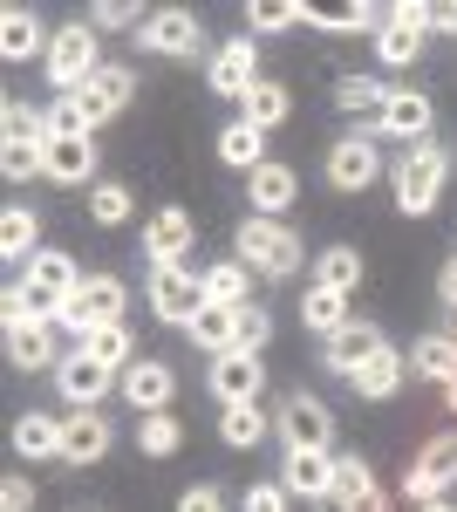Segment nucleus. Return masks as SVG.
I'll return each mask as SVG.
<instances>
[{
    "label": "nucleus",
    "instance_id": "nucleus-1",
    "mask_svg": "<svg viewBox=\"0 0 457 512\" xmlns=\"http://www.w3.org/2000/svg\"><path fill=\"white\" fill-rule=\"evenodd\" d=\"M444 178H451V151H444L437 137L410 144V158L396 164V205H403L410 219L437 212V198H444Z\"/></svg>",
    "mask_w": 457,
    "mask_h": 512
},
{
    "label": "nucleus",
    "instance_id": "nucleus-2",
    "mask_svg": "<svg viewBox=\"0 0 457 512\" xmlns=\"http://www.w3.org/2000/svg\"><path fill=\"white\" fill-rule=\"evenodd\" d=\"M301 253H307L301 233H287L280 219H260V212H253V219L239 226V260L260 267L267 280H294L301 274Z\"/></svg>",
    "mask_w": 457,
    "mask_h": 512
},
{
    "label": "nucleus",
    "instance_id": "nucleus-3",
    "mask_svg": "<svg viewBox=\"0 0 457 512\" xmlns=\"http://www.w3.org/2000/svg\"><path fill=\"white\" fill-rule=\"evenodd\" d=\"M96 69H103V48H96V28H82V21H69L62 35L48 41V82H55L62 96H82Z\"/></svg>",
    "mask_w": 457,
    "mask_h": 512
},
{
    "label": "nucleus",
    "instance_id": "nucleus-4",
    "mask_svg": "<svg viewBox=\"0 0 457 512\" xmlns=\"http://www.w3.org/2000/svg\"><path fill=\"white\" fill-rule=\"evenodd\" d=\"M110 383H123V376H116L110 362H96L89 349H69L55 362V390H62V403H76V410H96L110 396Z\"/></svg>",
    "mask_w": 457,
    "mask_h": 512
},
{
    "label": "nucleus",
    "instance_id": "nucleus-5",
    "mask_svg": "<svg viewBox=\"0 0 457 512\" xmlns=\"http://www.w3.org/2000/svg\"><path fill=\"white\" fill-rule=\"evenodd\" d=\"M451 485H457V437H430L423 458L403 472V499H410V506H430V499H444Z\"/></svg>",
    "mask_w": 457,
    "mask_h": 512
},
{
    "label": "nucleus",
    "instance_id": "nucleus-6",
    "mask_svg": "<svg viewBox=\"0 0 457 512\" xmlns=\"http://www.w3.org/2000/svg\"><path fill=\"white\" fill-rule=\"evenodd\" d=\"M280 437H287V451H335V417H328V403H314L307 390H294L280 403Z\"/></svg>",
    "mask_w": 457,
    "mask_h": 512
},
{
    "label": "nucleus",
    "instance_id": "nucleus-7",
    "mask_svg": "<svg viewBox=\"0 0 457 512\" xmlns=\"http://www.w3.org/2000/svg\"><path fill=\"white\" fill-rule=\"evenodd\" d=\"M198 308H205V287H198V274H191V260H185V267H157V274H151V315L157 321L185 328Z\"/></svg>",
    "mask_w": 457,
    "mask_h": 512
},
{
    "label": "nucleus",
    "instance_id": "nucleus-8",
    "mask_svg": "<svg viewBox=\"0 0 457 512\" xmlns=\"http://www.w3.org/2000/svg\"><path fill=\"white\" fill-rule=\"evenodd\" d=\"M382 349H389V335H382L376 321H348L342 335H328L321 362H328L335 376H348V383H355V376H362V369H369V362H376Z\"/></svg>",
    "mask_w": 457,
    "mask_h": 512
},
{
    "label": "nucleus",
    "instance_id": "nucleus-9",
    "mask_svg": "<svg viewBox=\"0 0 457 512\" xmlns=\"http://www.w3.org/2000/svg\"><path fill=\"white\" fill-rule=\"evenodd\" d=\"M205 82L219 89V96H239L246 103V89L260 82V48H253V35H232L219 55H212V69H205Z\"/></svg>",
    "mask_w": 457,
    "mask_h": 512
},
{
    "label": "nucleus",
    "instance_id": "nucleus-10",
    "mask_svg": "<svg viewBox=\"0 0 457 512\" xmlns=\"http://www.w3.org/2000/svg\"><path fill=\"white\" fill-rule=\"evenodd\" d=\"M137 41H144L151 55H191V48L205 41V28H198V14H191V7H157L151 21L137 28Z\"/></svg>",
    "mask_w": 457,
    "mask_h": 512
},
{
    "label": "nucleus",
    "instance_id": "nucleus-11",
    "mask_svg": "<svg viewBox=\"0 0 457 512\" xmlns=\"http://www.w3.org/2000/svg\"><path fill=\"white\" fill-rule=\"evenodd\" d=\"M116 390H123V403H137V410L151 417V410H171V396H178V376H171L164 362H151V355H137V362L123 369V383H116Z\"/></svg>",
    "mask_w": 457,
    "mask_h": 512
},
{
    "label": "nucleus",
    "instance_id": "nucleus-12",
    "mask_svg": "<svg viewBox=\"0 0 457 512\" xmlns=\"http://www.w3.org/2000/svg\"><path fill=\"white\" fill-rule=\"evenodd\" d=\"M260 383H267V369H260V355H253V349L212 355V396H219V403H253Z\"/></svg>",
    "mask_w": 457,
    "mask_h": 512
},
{
    "label": "nucleus",
    "instance_id": "nucleus-13",
    "mask_svg": "<svg viewBox=\"0 0 457 512\" xmlns=\"http://www.w3.org/2000/svg\"><path fill=\"white\" fill-rule=\"evenodd\" d=\"M130 96H137V76H130V69H116V62H103V69L89 76V89H82V117H89V130H96V123H110L116 110H130Z\"/></svg>",
    "mask_w": 457,
    "mask_h": 512
},
{
    "label": "nucleus",
    "instance_id": "nucleus-14",
    "mask_svg": "<svg viewBox=\"0 0 457 512\" xmlns=\"http://www.w3.org/2000/svg\"><path fill=\"white\" fill-rule=\"evenodd\" d=\"M144 246H151L157 267H185V260H191V212H185V205H164V212H151Z\"/></svg>",
    "mask_w": 457,
    "mask_h": 512
},
{
    "label": "nucleus",
    "instance_id": "nucleus-15",
    "mask_svg": "<svg viewBox=\"0 0 457 512\" xmlns=\"http://www.w3.org/2000/svg\"><path fill=\"white\" fill-rule=\"evenodd\" d=\"M110 417L103 410H76V417H62V465H96L103 451H110Z\"/></svg>",
    "mask_w": 457,
    "mask_h": 512
},
{
    "label": "nucleus",
    "instance_id": "nucleus-16",
    "mask_svg": "<svg viewBox=\"0 0 457 512\" xmlns=\"http://www.w3.org/2000/svg\"><path fill=\"white\" fill-rule=\"evenodd\" d=\"M376 171H382V158H376L369 137H342V144L328 151V185H335V192H362V185H376Z\"/></svg>",
    "mask_w": 457,
    "mask_h": 512
},
{
    "label": "nucleus",
    "instance_id": "nucleus-17",
    "mask_svg": "<svg viewBox=\"0 0 457 512\" xmlns=\"http://www.w3.org/2000/svg\"><path fill=\"white\" fill-rule=\"evenodd\" d=\"M280 485H287L294 499H328V492H335V451H287Z\"/></svg>",
    "mask_w": 457,
    "mask_h": 512
},
{
    "label": "nucleus",
    "instance_id": "nucleus-18",
    "mask_svg": "<svg viewBox=\"0 0 457 512\" xmlns=\"http://www.w3.org/2000/svg\"><path fill=\"white\" fill-rule=\"evenodd\" d=\"M430 117H437V110H430L423 89H389V103H382L376 123L389 137H403V144H423V137H430Z\"/></svg>",
    "mask_w": 457,
    "mask_h": 512
},
{
    "label": "nucleus",
    "instance_id": "nucleus-19",
    "mask_svg": "<svg viewBox=\"0 0 457 512\" xmlns=\"http://www.w3.org/2000/svg\"><path fill=\"white\" fill-rule=\"evenodd\" d=\"M89 178H96V137H55L48 144V185L76 192Z\"/></svg>",
    "mask_w": 457,
    "mask_h": 512
},
{
    "label": "nucleus",
    "instance_id": "nucleus-20",
    "mask_svg": "<svg viewBox=\"0 0 457 512\" xmlns=\"http://www.w3.org/2000/svg\"><path fill=\"white\" fill-rule=\"evenodd\" d=\"M294 192H301V185H294V171H287V164H260V171H246V198H253V212H260V219H280V212H287V205H294Z\"/></svg>",
    "mask_w": 457,
    "mask_h": 512
},
{
    "label": "nucleus",
    "instance_id": "nucleus-21",
    "mask_svg": "<svg viewBox=\"0 0 457 512\" xmlns=\"http://www.w3.org/2000/svg\"><path fill=\"white\" fill-rule=\"evenodd\" d=\"M185 335L198 342V349H212V355H232V349H239V308H219V301H205V308L185 321Z\"/></svg>",
    "mask_w": 457,
    "mask_h": 512
},
{
    "label": "nucleus",
    "instance_id": "nucleus-22",
    "mask_svg": "<svg viewBox=\"0 0 457 512\" xmlns=\"http://www.w3.org/2000/svg\"><path fill=\"white\" fill-rule=\"evenodd\" d=\"M301 321L321 335V342H328V335H342L348 321H355V301H348V294H335V287H307V294H301Z\"/></svg>",
    "mask_w": 457,
    "mask_h": 512
},
{
    "label": "nucleus",
    "instance_id": "nucleus-23",
    "mask_svg": "<svg viewBox=\"0 0 457 512\" xmlns=\"http://www.w3.org/2000/svg\"><path fill=\"white\" fill-rule=\"evenodd\" d=\"M35 48H41V14L21 7V0H7V7H0V55H7V62H28Z\"/></svg>",
    "mask_w": 457,
    "mask_h": 512
},
{
    "label": "nucleus",
    "instance_id": "nucleus-24",
    "mask_svg": "<svg viewBox=\"0 0 457 512\" xmlns=\"http://www.w3.org/2000/svg\"><path fill=\"white\" fill-rule=\"evenodd\" d=\"M48 328H55V321H21V328H7V362H14V369H55Z\"/></svg>",
    "mask_w": 457,
    "mask_h": 512
},
{
    "label": "nucleus",
    "instance_id": "nucleus-25",
    "mask_svg": "<svg viewBox=\"0 0 457 512\" xmlns=\"http://www.w3.org/2000/svg\"><path fill=\"white\" fill-rule=\"evenodd\" d=\"M55 308H62V294H48V287H35V280H14L7 301H0L7 328H21V321H55Z\"/></svg>",
    "mask_w": 457,
    "mask_h": 512
},
{
    "label": "nucleus",
    "instance_id": "nucleus-26",
    "mask_svg": "<svg viewBox=\"0 0 457 512\" xmlns=\"http://www.w3.org/2000/svg\"><path fill=\"white\" fill-rule=\"evenodd\" d=\"M219 158H226L232 171H260V164H267V130H253L246 117L226 123V130H219Z\"/></svg>",
    "mask_w": 457,
    "mask_h": 512
},
{
    "label": "nucleus",
    "instance_id": "nucleus-27",
    "mask_svg": "<svg viewBox=\"0 0 457 512\" xmlns=\"http://www.w3.org/2000/svg\"><path fill=\"white\" fill-rule=\"evenodd\" d=\"M41 253V219L35 212H0V260H35Z\"/></svg>",
    "mask_w": 457,
    "mask_h": 512
},
{
    "label": "nucleus",
    "instance_id": "nucleus-28",
    "mask_svg": "<svg viewBox=\"0 0 457 512\" xmlns=\"http://www.w3.org/2000/svg\"><path fill=\"white\" fill-rule=\"evenodd\" d=\"M219 437H226L232 451H253V444L267 437V410H260V403H226V410H219Z\"/></svg>",
    "mask_w": 457,
    "mask_h": 512
},
{
    "label": "nucleus",
    "instance_id": "nucleus-29",
    "mask_svg": "<svg viewBox=\"0 0 457 512\" xmlns=\"http://www.w3.org/2000/svg\"><path fill=\"white\" fill-rule=\"evenodd\" d=\"M287 110H294V96H287V89H280V82H253V89H246V123H253V130H280V123H287Z\"/></svg>",
    "mask_w": 457,
    "mask_h": 512
},
{
    "label": "nucleus",
    "instance_id": "nucleus-30",
    "mask_svg": "<svg viewBox=\"0 0 457 512\" xmlns=\"http://www.w3.org/2000/svg\"><path fill=\"white\" fill-rule=\"evenodd\" d=\"M14 451H21V458H62V424L41 417V410H28V417L14 424Z\"/></svg>",
    "mask_w": 457,
    "mask_h": 512
},
{
    "label": "nucleus",
    "instance_id": "nucleus-31",
    "mask_svg": "<svg viewBox=\"0 0 457 512\" xmlns=\"http://www.w3.org/2000/svg\"><path fill=\"white\" fill-rule=\"evenodd\" d=\"M403 376H410V362H403L396 349H382L376 362H369V369L355 376V396H369V403H382V396H396V390H403Z\"/></svg>",
    "mask_w": 457,
    "mask_h": 512
},
{
    "label": "nucleus",
    "instance_id": "nucleus-32",
    "mask_svg": "<svg viewBox=\"0 0 457 512\" xmlns=\"http://www.w3.org/2000/svg\"><path fill=\"white\" fill-rule=\"evenodd\" d=\"M28 280L35 287H48V294H82V274L69 253H55V246H41L35 260H28Z\"/></svg>",
    "mask_w": 457,
    "mask_h": 512
},
{
    "label": "nucleus",
    "instance_id": "nucleus-33",
    "mask_svg": "<svg viewBox=\"0 0 457 512\" xmlns=\"http://www.w3.org/2000/svg\"><path fill=\"white\" fill-rule=\"evenodd\" d=\"M410 369L430 376V383H451L457 376V335H423L417 349H410Z\"/></svg>",
    "mask_w": 457,
    "mask_h": 512
},
{
    "label": "nucleus",
    "instance_id": "nucleus-34",
    "mask_svg": "<svg viewBox=\"0 0 457 512\" xmlns=\"http://www.w3.org/2000/svg\"><path fill=\"white\" fill-rule=\"evenodd\" d=\"M355 280H362V253H355V246H328V253L314 260V287L355 294Z\"/></svg>",
    "mask_w": 457,
    "mask_h": 512
},
{
    "label": "nucleus",
    "instance_id": "nucleus-35",
    "mask_svg": "<svg viewBox=\"0 0 457 512\" xmlns=\"http://www.w3.org/2000/svg\"><path fill=\"white\" fill-rule=\"evenodd\" d=\"M198 287H205V301H219V308H246V260H219V267H205Z\"/></svg>",
    "mask_w": 457,
    "mask_h": 512
},
{
    "label": "nucleus",
    "instance_id": "nucleus-36",
    "mask_svg": "<svg viewBox=\"0 0 457 512\" xmlns=\"http://www.w3.org/2000/svg\"><path fill=\"white\" fill-rule=\"evenodd\" d=\"M185 444V424L171 417V410H151V417H137V451L144 458H171Z\"/></svg>",
    "mask_w": 457,
    "mask_h": 512
},
{
    "label": "nucleus",
    "instance_id": "nucleus-37",
    "mask_svg": "<svg viewBox=\"0 0 457 512\" xmlns=\"http://www.w3.org/2000/svg\"><path fill=\"white\" fill-rule=\"evenodd\" d=\"M376 55H382V69H410L423 55V28H403V21H389L376 35Z\"/></svg>",
    "mask_w": 457,
    "mask_h": 512
},
{
    "label": "nucleus",
    "instance_id": "nucleus-38",
    "mask_svg": "<svg viewBox=\"0 0 457 512\" xmlns=\"http://www.w3.org/2000/svg\"><path fill=\"white\" fill-rule=\"evenodd\" d=\"M82 301H89V315H96V328H103V321H123V301H130V294H123L116 274H89L82 280Z\"/></svg>",
    "mask_w": 457,
    "mask_h": 512
},
{
    "label": "nucleus",
    "instance_id": "nucleus-39",
    "mask_svg": "<svg viewBox=\"0 0 457 512\" xmlns=\"http://www.w3.org/2000/svg\"><path fill=\"white\" fill-rule=\"evenodd\" d=\"M82 349L96 355V362H110L116 376H123V369H130V362H137V355H130V328H123V321H103V328H96V335H89V342H82Z\"/></svg>",
    "mask_w": 457,
    "mask_h": 512
},
{
    "label": "nucleus",
    "instance_id": "nucleus-40",
    "mask_svg": "<svg viewBox=\"0 0 457 512\" xmlns=\"http://www.w3.org/2000/svg\"><path fill=\"white\" fill-rule=\"evenodd\" d=\"M335 103H342L348 117H362V110H376V117H382V103H389V89H382L376 76H342V82H335Z\"/></svg>",
    "mask_w": 457,
    "mask_h": 512
},
{
    "label": "nucleus",
    "instance_id": "nucleus-41",
    "mask_svg": "<svg viewBox=\"0 0 457 512\" xmlns=\"http://www.w3.org/2000/svg\"><path fill=\"white\" fill-rule=\"evenodd\" d=\"M0 171L21 185V178H48V151L41 144H0Z\"/></svg>",
    "mask_w": 457,
    "mask_h": 512
},
{
    "label": "nucleus",
    "instance_id": "nucleus-42",
    "mask_svg": "<svg viewBox=\"0 0 457 512\" xmlns=\"http://www.w3.org/2000/svg\"><path fill=\"white\" fill-rule=\"evenodd\" d=\"M130 185H89V212H96V226H123L130 219Z\"/></svg>",
    "mask_w": 457,
    "mask_h": 512
},
{
    "label": "nucleus",
    "instance_id": "nucleus-43",
    "mask_svg": "<svg viewBox=\"0 0 457 512\" xmlns=\"http://www.w3.org/2000/svg\"><path fill=\"white\" fill-rule=\"evenodd\" d=\"M246 21H253V35H280V28H294V21H301V0H253V7H246Z\"/></svg>",
    "mask_w": 457,
    "mask_h": 512
},
{
    "label": "nucleus",
    "instance_id": "nucleus-44",
    "mask_svg": "<svg viewBox=\"0 0 457 512\" xmlns=\"http://www.w3.org/2000/svg\"><path fill=\"white\" fill-rule=\"evenodd\" d=\"M369 485H376V472H369L362 458H335V492H328L335 506H348V499H362Z\"/></svg>",
    "mask_w": 457,
    "mask_h": 512
},
{
    "label": "nucleus",
    "instance_id": "nucleus-45",
    "mask_svg": "<svg viewBox=\"0 0 457 512\" xmlns=\"http://www.w3.org/2000/svg\"><path fill=\"white\" fill-rule=\"evenodd\" d=\"M48 130H55V137H89L82 96H55V103H48Z\"/></svg>",
    "mask_w": 457,
    "mask_h": 512
},
{
    "label": "nucleus",
    "instance_id": "nucleus-46",
    "mask_svg": "<svg viewBox=\"0 0 457 512\" xmlns=\"http://www.w3.org/2000/svg\"><path fill=\"white\" fill-rule=\"evenodd\" d=\"M267 335H273V315L246 301V308H239V349H253V355H260V342H267Z\"/></svg>",
    "mask_w": 457,
    "mask_h": 512
},
{
    "label": "nucleus",
    "instance_id": "nucleus-47",
    "mask_svg": "<svg viewBox=\"0 0 457 512\" xmlns=\"http://www.w3.org/2000/svg\"><path fill=\"white\" fill-rule=\"evenodd\" d=\"M89 21H96V28H144V21H151V14H137V7H130V0H103V7H96V14H89Z\"/></svg>",
    "mask_w": 457,
    "mask_h": 512
},
{
    "label": "nucleus",
    "instance_id": "nucleus-48",
    "mask_svg": "<svg viewBox=\"0 0 457 512\" xmlns=\"http://www.w3.org/2000/svg\"><path fill=\"white\" fill-rule=\"evenodd\" d=\"M0 512H35V485H28L21 472H14L7 485H0Z\"/></svg>",
    "mask_w": 457,
    "mask_h": 512
},
{
    "label": "nucleus",
    "instance_id": "nucleus-49",
    "mask_svg": "<svg viewBox=\"0 0 457 512\" xmlns=\"http://www.w3.org/2000/svg\"><path fill=\"white\" fill-rule=\"evenodd\" d=\"M178 512H226V492L219 485H191L185 499H178Z\"/></svg>",
    "mask_w": 457,
    "mask_h": 512
},
{
    "label": "nucleus",
    "instance_id": "nucleus-50",
    "mask_svg": "<svg viewBox=\"0 0 457 512\" xmlns=\"http://www.w3.org/2000/svg\"><path fill=\"white\" fill-rule=\"evenodd\" d=\"M287 499H294L287 485H253L246 492V512H287Z\"/></svg>",
    "mask_w": 457,
    "mask_h": 512
},
{
    "label": "nucleus",
    "instance_id": "nucleus-51",
    "mask_svg": "<svg viewBox=\"0 0 457 512\" xmlns=\"http://www.w3.org/2000/svg\"><path fill=\"white\" fill-rule=\"evenodd\" d=\"M328 512H389V499H382L376 485H369V492H362V499H348V506H328Z\"/></svg>",
    "mask_w": 457,
    "mask_h": 512
},
{
    "label": "nucleus",
    "instance_id": "nucleus-52",
    "mask_svg": "<svg viewBox=\"0 0 457 512\" xmlns=\"http://www.w3.org/2000/svg\"><path fill=\"white\" fill-rule=\"evenodd\" d=\"M430 28H444V35H457V0H437V7H430Z\"/></svg>",
    "mask_w": 457,
    "mask_h": 512
},
{
    "label": "nucleus",
    "instance_id": "nucleus-53",
    "mask_svg": "<svg viewBox=\"0 0 457 512\" xmlns=\"http://www.w3.org/2000/svg\"><path fill=\"white\" fill-rule=\"evenodd\" d=\"M444 301H451V308H457V260H451V267H444Z\"/></svg>",
    "mask_w": 457,
    "mask_h": 512
},
{
    "label": "nucleus",
    "instance_id": "nucleus-54",
    "mask_svg": "<svg viewBox=\"0 0 457 512\" xmlns=\"http://www.w3.org/2000/svg\"><path fill=\"white\" fill-rule=\"evenodd\" d=\"M444 403H451V417H457V376H451V383H444Z\"/></svg>",
    "mask_w": 457,
    "mask_h": 512
},
{
    "label": "nucleus",
    "instance_id": "nucleus-55",
    "mask_svg": "<svg viewBox=\"0 0 457 512\" xmlns=\"http://www.w3.org/2000/svg\"><path fill=\"white\" fill-rule=\"evenodd\" d=\"M417 512H457V506H444V499H430V506H417Z\"/></svg>",
    "mask_w": 457,
    "mask_h": 512
}]
</instances>
